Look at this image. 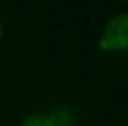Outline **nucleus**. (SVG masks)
Returning <instances> with one entry per match:
<instances>
[{
    "label": "nucleus",
    "instance_id": "1",
    "mask_svg": "<svg viewBox=\"0 0 128 126\" xmlns=\"http://www.w3.org/2000/svg\"><path fill=\"white\" fill-rule=\"evenodd\" d=\"M97 47L104 52L128 50V13H120L109 19L104 34L97 41Z\"/></svg>",
    "mask_w": 128,
    "mask_h": 126
},
{
    "label": "nucleus",
    "instance_id": "2",
    "mask_svg": "<svg viewBox=\"0 0 128 126\" xmlns=\"http://www.w3.org/2000/svg\"><path fill=\"white\" fill-rule=\"evenodd\" d=\"M47 120H49V126H75L76 125L75 112L72 108L65 107V105L55 107L47 115Z\"/></svg>",
    "mask_w": 128,
    "mask_h": 126
},
{
    "label": "nucleus",
    "instance_id": "3",
    "mask_svg": "<svg viewBox=\"0 0 128 126\" xmlns=\"http://www.w3.org/2000/svg\"><path fill=\"white\" fill-rule=\"evenodd\" d=\"M20 126H49V120H47V115L29 113L21 120Z\"/></svg>",
    "mask_w": 128,
    "mask_h": 126
},
{
    "label": "nucleus",
    "instance_id": "4",
    "mask_svg": "<svg viewBox=\"0 0 128 126\" xmlns=\"http://www.w3.org/2000/svg\"><path fill=\"white\" fill-rule=\"evenodd\" d=\"M2 36H3V23L0 21V37H2Z\"/></svg>",
    "mask_w": 128,
    "mask_h": 126
}]
</instances>
